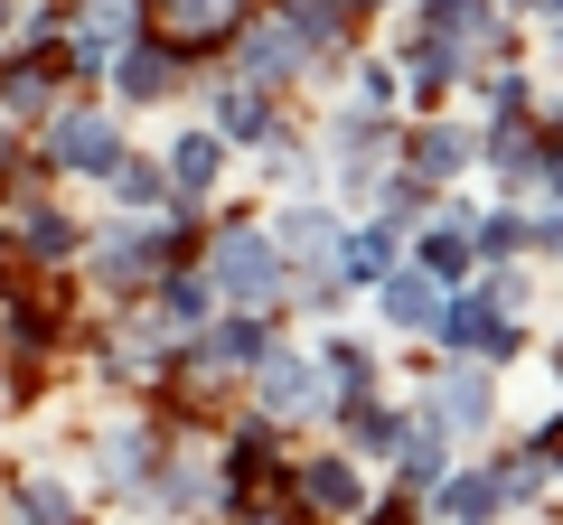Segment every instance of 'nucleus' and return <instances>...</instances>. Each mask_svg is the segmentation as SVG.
<instances>
[{"label": "nucleus", "instance_id": "1", "mask_svg": "<svg viewBox=\"0 0 563 525\" xmlns=\"http://www.w3.org/2000/svg\"><path fill=\"white\" fill-rule=\"evenodd\" d=\"M217 291L225 301H273L282 291V244L254 235V225H225L217 235Z\"/></svg>", "mask_w": 563, "mask_h": 525}, {"label": "nucleus", "instance_id": "2", "mask_svg": "<svg viewBox=\"0 0 563 525\" xmlns=\"http://www.w3.org/2000/svg\"><path fill=\"white\" fill-rule=\"evenodd\" d=\"M151 20H161L169 47H207V38H225L244 20V0H151Z\"/></svg>", "mask_w": 563, "mask_h": 525}, {"label": "nucleus", "instance_id": "3", "mask_svg": "<svg viewBox=\"0 0 563 525\" xmlns=\"http://www.w3.org/2000/svg\"><path fill=\"white\" fill-rule=\"evenodd\" d=\"M47 142H57V160H66V169H95V179L122 160V132H113L103 113H66L57 132H47Z\"/></svg>", "mask_w": 563, "mask_h": 525}, {"label": "nucleus", "instance_id": "4", "mask_svg": "<svg viewBox=\"0 0 563 525\" xmlns=\"http://www.w3.org/2000/svg\"><path fill=\"white\" fill-rule=\"evenodd\" d=\"M385 320L395 328H442V282H432V272H385Z\"/></svg>", "mask_w": 563, "mask_h": 525}, {"label": "nucleus", "instance_id": "5", "mask_svg": "<svg viewBox=\"0 0 563 525\" xmlns=\"http://www.w3.org/2000/svg\"><path fill=\"white\" fill-rule=\"evenodd\" d=\"M122 38H132V0H95L85 10V38H76V76H95L103 47H122Z\"/></svg>", "mask_w": 563, "mask_h": 525}, {"label": "nucleus", "instance_id": "6", "mask_svg": "<svg viewBox=\"0 0 563 525\" xmlns=\"http://www.w3.org/2000/svg\"><path fill=\"white\" fill-rule=\"evenodd\" d=\"M217 132H179V142H169V188H179V198H207V179H217Z\"/></svg>", "mask_w": 563, "mask_h": 525}, {"label": "nucleus", "instance_id": "7", "mask_svg": "<svg viewBox=\"0 0 563 525\" xmlns=\"http://www.w3.org/2000/svg\"><path fill=\"white\" fill-rule=\"evenodd\" d=\"M301 498L329 506V516H357L366 488H357V469H347V460H310V469H301Z\"/></svg>", "mask_w": 563, "mask_h": 525}, {"label": "nucleus", "instance_id": "8", "mask_svg": "<svg viewBox=\"0 0 563 525\" xmlns=\"http://www.w3.org/2000/svg\"><path fill=\"white\" fill-rule=\"evenodd\" d=\"M442 338H451V347H488V357H507V347H517V328H507V310L488 320L479 301H461V310H442Z\"/></svg>", "mask_w": 563, "mask_h": 525}, {"label": "nucleus", "instance_id": "9", "mask_svg": "<svg viewBox=\"0 0 563 525\" xmlns=\"http://www.w3.org/2000/svg\"><path fill=\"white\" fill-rule=\"evenodd\" d=\"M291 66H310V47L291 38V29H254V38H244V76L282 85V76H291Z\"/></svg>", "mask_w": 563, "mask_h": 525}, {"label": "nucleus", "instance_id": "10", "mask_svg": "<svg viewBox=\"0 0 563 525\" xmlns=\"http://www.w3.org/2000/svg\"><path fill=\"white\" fill-rule=\"evenodd\" d=\"M273 244L282 254H329V244H339V216H329V206H282Z\"/></svg>", "mask_w": 563, "mask_h": 525}, {"label": "nucleus", "instance_id": "11", "mask_svg": "<svg viewBox=\"0 0 563 525\" xmlns=\"http://www.w3.org/2000/svg\"><path fill=\"white\" fill-rule=\"evenodd\" d=\"M498 498H507V488L488 479V469H470V479H451V498H442V525H488V516H498Z\"/></svg>", "mask_w": 563, "mask_h": 525}, {"label": "nucleus", "instance_id": "12", "mask_svg": "<svg viewBox=\"0 0 563 525\" xmlns=\"http://www.w3.org/2000/svg\"><path fill=\"white\" fill-rule=\"evenodd\" d=\"M263 413H310V366L301 357H263Z\"/></svg>", "mask_w": 563, "mask_h": 525}, {"label": "nucleus", "instance_id": "13", "mask_svg": "<svg viewBox=\"0 0 563 525\" xmlns=\"http://www.w3.org/2000/svg\"><path fill=\"white\" fill-rule=\"evenodd\" d=\"M413 169H422V179H461V169H470V132H422Z\"/></svg>", "mask_w": 563, "mask_h": 525}, {"label": "nucleus", "instance_id": "14", "mask_svg": "<svg viewBox=\"0 0 563 525\" xmlns=\"http://www.w3.org/2000/svg\"><path fill=\"white\" fill-rule=\"evenodd\" d=\"M122 94H132V103H161L169 94V47H132V57H122Z\"/></svg>", "mask_w": 563, "mask_h": 525}, {"label": "nucleus", "instance_id": "15", "mask_svg": "<svg viewBox=\"0 0 563 525\" xmlns=\"http://www.w3.org/2000/svg\"><path fill=\"white\" fill-rule=\"evenodd\" d=\"M404 66H413V85H451V76H461V38H442V29H432V38L404 47Z\"/></svg>", "mask_w": 563, "mask_h": 525}, {"label": "nucleus", "instance_id": "16", "mask_svg": "<svg viewBox=\"0 0 563 525\" xmlns=\"http://www.w3.org/2000/svg\"><path fill=\"white\" fill-rule=\"evenodd\" d=\"M442 413H451L461 432H488V384H479V366H461V376L442 384Z\"/></svg>", "mask_w": 563, "mask_h": 525}, {"label": "nucleus", "instance_id": "17", "mask_svg": "<svg viewBox=\"0 0 563 525\" xmlns=\"http://www.w3.org/2000/svg\"><path fill=\"white\" fill-rule=\"evenodd\" d=\"M385 254H395V235H385V225L347 235V254H339V282H376V272H385Z\"/></svg>", "mask_w": 563, "mask_h": 525}, {"label": "nucleus", "instance_id": "18", "mask_svg": "<svg viewBox=\"0 0 563 525\" xmlns=\"http://www.w3.org/2000/svg\"><path fill=\"white\" fill-rule=\"evenodd\" d=\"M461 262H470V216H451L442 235H422V272H432V282H451Z\"/></svg>", "mask_w": 563, "mask_h": 525}, {"label": "nucleus", "instance_id": "19", "mask_svg": "<svg viewBox=\"0 0 563 525\" xmlns=\"http://www.w3.org/2000/svg\"><path fill=\"white\" fill-rule=\"evenodd\" d=\"M422 20L442 38H488V0H422Z\"/></svg>", "mask_w": 563, "mask_h": 525}, {"label": "nucleus", "instance_id": "20", "mask_svg": "<svg viewBox=\"0 0 563 525\" xmlns=\"http://www.w3.org/2000/svg\"><path fill=\"white\" fill-rule=\"evenodd\" d=\"M404 479H413V488L442 479V423H413V432H404Z\"/></svg>", "mask_w": 563, "mask_h": 525}, {"label": "nucleus", "instance_id": "21", "mask_svg": "<svg viewBox=\"0 0 563 525\" xmlns=\"http://www.w3.org/2000/svg\"><path fill=\"white\" fill-rule=\"evenodd\" d=\"M282 29H291L310 57H320V47H339V10H329V0H291V20H282Z\"/></svg>", "mask_w": 563, "mask_h": 525}, {"label": "nucleus", "instance_id": "22", "mask_svg": "<svg viewBox=\"0 0 563 525\" xmlns=\"http://www.w3.org/2000/svg\"><path fill=\"white\" fill-rule=\"evenodd\" d=\"M20 235H29V254H47V262H57V254H76V225H66L57 206H38V216H29Z\"/></svg>", "mask_w": 563, "mask_h": 525}, {"label": "nucleus", "instance_id": "23", "mask_svg": "<svg viewBox=\"0 0 563 525\" xmlns=\"http://www.w3.org/2000/svg\"><path fill=\"white\" fill-rule=\"evenodd\" d=\"M207 301H217V282H198V272H188V282H169V328H198Z\"/></svg>", "mask_w": 563, "mask_h": 525}, {"label": "nucleus", "instance_id": "24", "mask_svg": "<svg viewBox=\"0 0 563 525\" xmlns=\"http://www.w3.org/2000/svg\"><path fill=\"white\" fill-rule=\"evenodd\" d=\"M103 179H113V188H122L132 206H151V198H161V169H141V160H113Z\"/></svg>", "mask_w": 563, "mask_h": 525}, {"label": "nucleus", "instance_id": "25", "mask_svg": "<svg viewBox=\"0 0 563 525\" xmlns=\"http://www.w3.org/2000/svg\"><path fill=\"white\" fill-rule=\"evenodd\" d=\"M207 357H263V328H254V320L217 328V338H207Z\"/></svg>", "mask_w": 563, "mask_h": 525}, {"label": "nucleus", "instance_id": "26", "mask_svg": "<svg viewBox=\"0 0 563 525\" xmlns=\"http://www.w3.org/2000/svg\"><path fill=\"white\" fill-rule=\"evenodd\" d=\"M225 132L254 142V132H263V94H225Z\"/></svg>", "mask_w": 563, "mask_h": 525}, {"label": "nucleus", "instance_id": "27", "mask_svg": "<svg viewBox=\"0 0 563 525\" xmlns=\"http://www.w3.org/2000/svg\"><path fill=\"white\" fill-rule=\"evenodd\" d=\"M20 516H29V525H66V498H57V488H29Z\"/></svg>", "mask_w": 563, "mask_h": 525}, {"label": "nucleus", "instance_id": "28", "mask_svg": "<svg viewBox=\"0 0 563 525\" xmlns=\"http://www.w3.org/2000/svg\"><path fill=\"white\" fill-rule=\"evenodd\" d=\"M0 169H10V132H0Z\"/></svg>", "mask_w": 563, "mask_h": 525}, {"label": "nucleus", "instance_id": "29", "mask_svg": "<svg viewBox=\"0 0 563 525\" xmlns=\"http://www.w3.org/2000/svg\"><path fill=\"white\" fill-rule=\"evenodd\" d=\"M554 376H563V347H554Z\"/></svg>", "mask_w": 563, "mask_h": 525}, {"label": "nucleus", "instance_id": "30", "mask_svg": "<svg viewBox=\"0 0 563 525\" xmlns=\"http://www.w3.org/2000/svg\"><path fill=\"white\" fill-rule=\"evenodd\" d=\"M366 10H385V0H366Z\"/></svg>", "mask_w": 563, "mask_h": 525}, {"label": "nucleus", "instance_id": "31", "mask_svg": "<svg viewBox=\"0 0 563 525\" xmlns=\"http://www.w3.org/2000/svg\"><path fill=\"white\" fill-rule=\"evenodd\" d=\"M544 10H563V0H544Z\"/></svg>", "mask_w": 563, "mask_h": 525}, {"label": "nucleus", "instance_id": "32", "mask_svg": "<svg viewBox=\"0 0 563 525\" xmlns=\"http://www.w3.org/2000/svg\"><path fill=\"white\" fill-rule=\"evenodd\" d=\"M526 10H536V0H526Z\"/></svg>", "mask_w": 563, "mask_h": 525}]
</instances>
